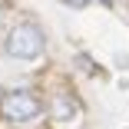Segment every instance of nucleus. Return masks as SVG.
I'll use <instances>...</instances> for the list:
<instances>
[{"instance_id": "obj_3", "label": "nucleus", "mask_w": 129, "mask_h": 129, "mask_svg": "<svg viewBox=\"0 0 129 129\" xmlns=\"http://www.w3.org/2000/svg\"><path fill=\"white\" fill-rule=\"evenodd\" d=\"M50 116L56 119V126H76L80 122V103L70 93H53V99H50Z\"/></svg>"}, {"instance_id": "obj_1", "label": "nucleus", "mask_w": 129, "mask_h": 129, "mask_svg": "<svg viewBox=\"0 0 129 129\" xmlns=\"http://www.w3.org/2000/svg\"><path fill=\"white\" fill-rule=\"evenodd\" d=\"M7 53L13 60H37L43 53V30L37 23H17L7 33Z\"/></svg>"}, {"instance_id": "obj_4", "label": "nucleus", "mask_w": 129, "mask_h": 129, "mask_svg": "<svg viewBox=\"0 0 129 129\" xmlns=\"http://www.w3.org/2000/svg\"><path fill=\"white\" fill-rule=\"evenodd\" d=\"M63 4H70V7H86L89 0H63Z\"/></svg>"}, {"instance_id": "obj_2", "label": "nucleus", "mask_w": 129, "mask_h": 129, "mask_svg": "<svg viewBox=\"0 0 129 129\" xmlns=\"http://www.w3.org/2000/svg\"><path fill=\"white\" fill-rule=\"evenodd\" d=\"M0 113H4V119H10V122H33L43 113V103L30 89H10V93H4V99H0Z\"/></svg>"}]
</instances>
